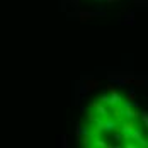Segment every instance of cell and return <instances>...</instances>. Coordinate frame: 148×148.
<instances>
[{
	"label": "cell",
	"instance_id": "obj_1",
	"mask_svg": "<svg viewBox=\"0 0 148 148\" xmlns=\"http://www.w3.org/2000/svg\"><path fill=\"white\" fill-rule=\"evenodd\" d=\"M92 107L95 109L94 112H95L97 116H101V118H106V116H109V114H111V111H109L107 104H104V102H94V104H92Z\"/></svg>",
	"mask_w": 148,
	"mask_h": 148
},
{
	"label": "cell",
	"instance_id": "obj_2",
	"mask_svg": "<svg viewBox=\"0 0 148 148\" xmlns=\"http://www.w3.org/2000/svg\"><path fill=\"white\" fill-rule=\"evenodd\" d=\"M140 116H141V119H143V124H145V126H148V116H147V112H140Z\"/></svg>",
	"mask_w": 148,
	"mask_h": 148
},
{
	"label": "cell",
	"instance_id": "obj_3",
	"mask_svg": "<svg viewBox=\"0 0 148 148\" xmlns=\"http://www.w3.org/2000/svg\"><path fill=\"white\" fill-rule=\"evenodd\" d=\"M94 15H95V14H85V12H84V14H80V17H82L84 21H87V19H90V17H94Z\"/></svg>",
	"mask_w": 148,
	"mask_h": 148
}]
</instances>
